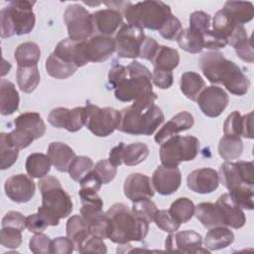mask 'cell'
Masks as SVG:
<instances>
[{
    "label": "cell",
    "instance_id": "cell-1",
    "mask_svg": "<svg viewBox=\"0 0 254 254\" xmlns=\"http://www.w3.org/2000/svg\"><path fill=\"white\" fill-rule=\"evenodd\" d=\"M108 83L114 90L115 98L122 102L146 109L155 104L157 94L153 91L152 73L147 66L137 61L127 66L116 64L108 72Z\"/></svg>",
    "mask_w": 254,
    "mask_h": 254
},
{
    "label": "cell",
    "instance_id": "cell-2",
    "mask_svg": "<svg viewBox=\"0 0 254 254\" xmlns=\"http://www.w3.org/2000/svg\"><path fill=\"white\" fill-rule=\"evenodd\" d=\"M203 75L211 83H221L232 94L242 96L247 93L250 81L242 69L217 51L202 54L198 60Z\"/></svg>",
    "mask_w": 254,
    "mask_h": 254
},
{
    "label": "cell",
    "instance_id": "cell-3",
    "mask_svg": "<svg viewBox=\"0 0 254 254\" xmlns=\"http://www.w3.org/2000/svg\"><path fill=\"white\" fill-rule=\"evenodd\" d=\"M108 218L107 239L117 244L142 241L149 231V222L138 217L124 203H114L106 211Z\"/></svg>",
    "mask_w": 254,
    "mask_h": 254
},
{
    "label": "cell",
    "instance_id": "cell-4",
    "mask_svg": "<svg viewBox=\"0 0 254 254\" xmlns=\"http://www.w3.org/2000/svg\"><path fill=\"white\" fill-rule=\"evenodd\" d=\"M38 187L42 194V205L38 208V212L45 218L49 226L59 225L60 219L67 217L73 209L69 194L54 176L39 179Z\"/></svg>",
    "mask_w": 254,
    "mask_h": 254
},
{
    "label": "cell",
    "instance_id": "cell-5",
    "mask_svg": "<svg viewBox=\"0 0 254 254\" xmlns=\"http://www.w3.org/2000/svg\"><path fill=\"white\" fill-rule=\"evenodd\" d=\"M36 1L15 0L10 1L0 12L1 38H9L13 35H26L32 32L36 24L33 6Z\"/></svg>",
    "mask_w": 254,
    "mask_h": 254
},
{
    "label": "cell",
    "instance_id": "cell-6",
    "mask_svg": "<svg viewBox=\"0 0 254 254\" xmlns=\"http://www.w3.org/2000/svg\"><path fill=\"white\" fill-rule=\"evenodd\" d=\"M165 116L162 109L156 104L146 109L133 105L120 111V122L117 130L130 135H152L164 122Z\"/></svg>",
    "mask_w": 254,
    "mask_h": 254
},
{
    "label": "cell",
    "instance_id": "cell-7",
    "mask_svg": "<svg viewBox=\"0 0 254 254\" xmlns=\"http://www.w3.org/2000/svg\"><path fill=\"white\" fill-rule=\"evenodd\" d=\"M127 24L159 31L165 22L173 15L171 7L162 1L146 0L130 4L122 14Z\"/></svg>",
    "mask_w": 254,
    "mask_h": 254
},
{
    "label": "cell",
    "instance_id": "cell-8",
    "mask_svg": "<svg viewBox=\"0 0 254 254\" xmlns=\"http://www.w3.org/2000/svg\"><path fill=\"white\" fill-rule=\"evenodd\" d=\"M198 151L199 141L196 137L176 135L161 144L160 160L163 166L176 168L182 162L192 161Z\"/></svg>",
    "mask_w": 254,
    "mask_h": 254
},
{
    "label": "cell",
    "instance_id": "cell-9",
    "mask_svg": "<svg viewBox=\"0 0 254 254\" xmlns=\"http://www.w3.org/2000/svg\"><path fill=\"white\" fill-rule=\"evenodd\" d=\"M15 129L8 133L9 139L14 146L19 149H25L31 143L43 137L46 132V125L38 112H24L14 119Z\"/></svg>",
    "mask_w": 254,
    "mask_h": 254
},
{
    "label": "cell",
    "instance_id": "cell-10",
    "mask_svg": "<svg viewBox=\"0 0 254 254\" xmlns=\"http://www.w3.org/2000/svg\"><path fill=\"white\" fill-rule=\"evenodd\" d=\"M85 127L97 137L111 135L120 122V111L113 107H99L86 101Z\"/></svg>",
    "mask_w": 254,
    "mask_h": 254
},
{
    "label": "cell",
    "instance_id": "cell-11",
    "mask_svg": "<svg viewBox=\"0 0 254 254\" xmlns=\"http://www.w3.org/2000/svg\"><path fill=\"white\" fill-rule=\"evenodd\" d=\"M68 39L81 42L89 39L94 34L91 14L79 4H70L64 13Z\"/></svg>",
    "mask_w": 254,
    "mask_h": 254
},
{
    "label": "cell",
    "instance_id": "cell-12",
    "mask_svg": "<svg viewBox=\"0 0 254 254\" xmlns=\"http://www.w3.org/2000/svg\"><path fill=\"white\" fill-rule=\"evenodd\" d=\"M145 38L144 29L123 23L114 38L118 57L123 59L138 58Z\"/></svg>",
    "mask_w": 254,
    "mask_h": 254
},
{
    "label": "cell",
    "instance_id": "cell-13",
    "mask_svg": "<svg viewBox=\"0 0 254 254\" xmlns=\"http://www.w3.org/2000/svg\"><path fill=\"white\" fill-rule=\"evenodd\" d=\"M79 43L85 64L105 62L116 51L114 39L107 36L96 34Z\"/></svg>",
    "mask_w": 254,
    "mask_h": 254
},
{
    "label": "cell",
    "instance_id": "cell-14",
    "mask_svg": "<svg viewBox=\"0 0 254 254\" xmlns=\"http://www.w3.org/2000/svg\"><path fill=\"white\" fill-rule=\"evenodd\" d=\"M85 106H77L72 109L57 107L49 113L48 121L53 127L64 128L68 132H77L85 125Z\"/></svg>",
    "mask_w": 254,
    "mask_h": 254
},
{
    "label": "cell",
    "instance_id": "cell-15",
    "mask_svg": "<svg viewBox=\"0 0 254 254\" xmlns=\"http://www.w3.org/2000/svg\"><path fill=\"white\" fill-rule=\"evenodd\" d=\"M165 249L170 252L181 253H209V250L202 248L200 234L193 230L170 233L165 240Z\"/></svg>",
    "mask_w": 254,
    "mask_h": 254
},
{
    "label": "cell",
    "instance_id": "cell-16",
    "mask_svg": "<svg viewBox=\"0 0 254 254\" xmlns=\"http://www.w3.org/2000/svg\"><path fill=\"white\" fill-rule=\"evenodd\" d=\"M201 112L207 117H217L226 108L229 97L224 89L216 85L205 86L196 98Z\"/></svg>",
    "mask_w": 254,
    "mask_h": 254
},
{
    "label": "cell",
    "instance_id": "cell-17",
    "mask_svg": "<svg viewBox=\"0 0 254 254\" xmlns=\"http://www.w3.org/2000/svg\"><path fill=\"white\" fill-rule=\"evenodd\" d=\"M5 193L12 201L25 203L31 200L36 191V185L33 178L24 174L9 177L4 185Z\"/></svg>",
    "mask_w": 254,
    "mask_h": 254
},
{
    "label": "cell",
    "instance_id": "cell-18",
    "mask_svg": "<svg viewBox=\"0 0 254 254\" xmlns=\"http://www.w3.org/2000/svg\"><path fill=\"white\" fill-rule=\"evenodd\" d=\"M151 181L157 192L162 195H170L176 192L181 187V171L178 167L170 168L161 165L154 171Z\"/></svg>",
    "mask_w": 254,
    "mask_h": 254
},
{
    "label": "cell",
    "instance_id": "cell-19",
    "mask_svg": "<svg viewBox=\"0 0 254 254\" xmlns=\"http://www.w3.org/2000/svg\"><path fill=\"white\" fill-rule=\"evenodd\" d=\"M188 188L193 192L206 194L214 191L219 186L218 173L211 168H200L190 172L187 178Z\"/></svg>",
    "mask_w": 254,
    "mask_h": 254
},
{
    "label": "cell",
    "instance_id": "cell-20",
    "mask_svg": "<svg viewBox=\"0 0 254 254\" xmlns=\"http://www.w3.org/2000/svg\"><path fill=\"white\" fill-rule=\"evenodd\" d=\"M123 190L125 196L132 202L142 198H151L155 194L151 179L141 173L130 174L125 179Z\"/></svg>",
    "mask_w": 254,
    "mask_h": 254
},
{
    "label": "cell",
    "instance_id": "cell-21",
    "mask_svg": "<svg viewBox=\"0 0 254 254\" xmlns=\"http://www.w3.org/2000/svg\"><path fill=\"white\" fill-rule=\"evenodd\" d=\"M94 33L111 37L123 25V15L116 9L106 8L91 14Z\"/></svg>",
    "mask_w": 254,
    "mask_h": 254
},
{
    "label": "cell",
    "instance_id": "cell-22",
    "mask_svg": "<svg viewBox=\"0 0 254 254\" xmlns=\"http://www.w3.org/2000/svg\"><path fill=\"white\" fill-rule=\"evenodd\" d=\"M215 203L221 213L224 226L234 229H239L244 226L246 216L242 208L235 202L229 193H222Z\"/></svg>",
    "mask_w": 254,
    "mask_h": 254
},
{
    "label": "cell",
    "instance_id": "cell-23",
    "mask_svg": "<svg viewBox=\"0 0 254 254\" xmlns=\"http://www.w3.org/2000/svg\"><path fill=\"white\" fill-rule=\"evenodd\" d=\"M193 123L192 114L188 111H181L163 125L155 135V141L157 144H162L169 138L178 135V133L190 129Z\"/></svg>",
    "mask_w": 254,
    "mask_h": 254
},
{
    "label": "cell",
    "instance_id": "cell-24",
    "mask_svg": "<svg viewBox=\"0 0 254 254\" xmlns=\"http://www.w3.org/2000/svg\"><path fill=\"white\" fill-rule=\"evenodd\" d=\"M47 155L55 169L62 173L67 172L70 163L76 156L74 151L63 142H52L48 147Z\"/></svg>",
    "mask_w": 254,
    "mask_h": 254
},
{
    "label": "cell",
    "instance_id": "cell-25",
    "mask_svg": "<svg viewBox=\"0 0 254 254\" xmlns=\"http://www.w3.org/2000/svg\"><path fill=\"white\" fill-rule=\"evenodd\" d=\"M208 229L203 240V244L207 250H220L233 243L234 233L227 226L219 225Z\"/></svg>",
    "mask_w": 254,
    "mask_h": 254
},
{
    "label": "cell",
    "instance_id": "cell-26",
    "mask_svg": "<svg viewBox=\"0 0 254 254\" xmlns=\"http://www.w3.org/2000/svg\"><path fill=\"white\" fill-rule=\"evenodd\" d=\"M66 236L72 240L75 250L78 252L84 242L92 235L86 221L81 215H72L67 219Z\"/></svg>",
    "mask_w": 254,
    "mask_h": 254
},
{
    "label": "cell",
    "instance_id": "cell-27",
    "mask_svg": "<svg viewBox=\"0 0 254 254\" xmlns=\"http://www.w3.org/2000/svg\"><path fill=\"white\" fill-rule=\"evenodd\" d=\"M20 103L19 93L13 82L7 79L0 81V112L7 116L18 110Z\"/></svg>",
    "mask_w": 254,
    "mask_h": 254
},
{
    "label": "cell",
    "instance_id": "cell-28",
    "mask_svg": "<svg viewBox=\"0 0 254 254\" xmlns=\"http://www.w3.org/2000/svg\"><path fill=\"white\" fill-rule=\"evenodd\" d=\"M194 215L197 220L206 228L224 225L221 213L216 203L200 202L195 206Z\"/></svg>",
    "mask_w": 254,
    "mask_h": 254
},
{
    "label": "cell",
    "instance_id": "cell-29",
    "mask_svg": "<svg viewBox=\"0 0 254 254\" xmlns=\"http://www.w3.org/2000/svg\"><path fill=\"white\" fill-rule=\"evenodd\" d=\"M41 58L40 47L34 42H25L20 44L15 52L14 59L18 66L37 65Z\"/></svg>",
    "mask_w": 254,
    "mask_h": 254
},
{
    "label": "cell",
    "instance_id": "cell-30",
    "mask_svg": "<svg viewBox=\"0 0 254 254\" xmlns=\"http://www.w3.org/2000/svg\"><path fill=\"white\" fill-rule=\"evenodd\" d=\"M45 67L49 75L58 79H64L71 76L78 68L75 64L60 59L54 53L47 58Z\"/></svg>",
    "mask_w": 254,
    "mask_h": 254
},
{
    "label": "cell",
    "instance_id": "cell-31",
    "mask_svg": "<svg viewBox=\"0 0 254 254\" xmlns=\"http://www.w3.org/2000/svg\"><path fill=\"white\" fill-rule=\"evenodd\" d=\"M239 26L241 25L236 23L223 8L215 13L212 20V30L225 39L227 45Z\"/></svg>",
    "mask_w": 254,
    "mask_h": 254
},
{
    "label": "cell",
    "instance_id": "cell-32",
    "mask_svg": "<svg viewBox=\"0 0 254 254\" xmlns=\"http://www.w3.org/2000/svg\"><path fill=\"white\" fill-rule=\"evenodd\" d=\"M205 87L202 77L194 71H186L181 75L180 88L186 97L195 101L200 91Z\"/></svg>",
    "mask_w": 254,
    "mask_h": 254
},
{
    "label": "cell",
    "instance_id": "cell-33",
    "mask_svg": "<svg viewBox=\"0 0 254 254\" xmlns=\"http://www.w3.org/2000/svg\"><path fill=\"white\" fill-rule=\"evenodd\" d=\"M52 162L48 155L43 153H32L27 157L25 167L27 174L34 179H42L51 171Z\"/></svg>",
    "mask_w": 254,
    "mask_h": 254
},
{
    "label": "cell",
    "instance_id": "cell-34",
    "mask_svg": "<svg viewBox=\"0 0 254 254\" xmlns=\"http://www.w3.org/2000/svg\"><path fill=\"white\" fill-rule=\"evenodd\" d=\"M16 79L19 88L23 92H33L39 85L41 79L38 66H18L16 71Z\"/></svg>",
    "mask_w": 254,
    "mask_h": 254
},
{
    "label": "cell",
    "instance_id": "cell-35",
    "mask_svg": "<svg viewBox=\"0 0 254 254\" xmlns=\"http://www.w3.org/2000/svg\"><path fill=\"white\" fill-rule=\"evenodd\" d=\"M223 9L240 25L250 22L254 17V7L251 2L227 1L225 2Z\"/></svg>",
    "mask_w": 254,
    "mask_h": 254
},
{
    "label": "cell",
    "instance_id": "cell-36",
    "mask_svg": "<svg viewBox=\"0 0 254 254\" xmlns=\"http://www.w3.org/2000/svg\"><path fill=\"white\" fill-rule=\"evenodd\" d=\"M151 63L153 64L154 68L172 71L180 64V55L176 49L160 45Z\"/></svg>",
    "mask_w": 254,
    "mask_h": 254
},
{
    "label": "cell",
    "instance_id": "cell-37",
    "mask_svg": "<svg viewBox=\"0 0 254 254\" xmlns=\"http://www.w3.org/2000/svg\"><path fill=\"white\" fill-rule=\"evenodd\" d=\"M218 154L224 161L238 159L243 151V142L240 137L224 135L218 143Z\"/></svg>",
    "mask_w": 254,
    "mask_h": 254
},
{
    "label": "cell",
    "instance_id": "cell-38",
    "mask_svg": "<svg viewBox=\"0 0 254 254\" xmlns=\"http://www.w3.org/2000/svg\"><path fill=\"white\" fill-rule=\"evenodd\" d=\"M171 216L180 224L186 223L194 215L195 205L188 197H179L172 202L168 209Z\"/></svg>",
    "mask_w": 254,
    "mask_h": 254
},
{
    "label": "cell",
    "instance_id": "cell-39",
    "mask_svg": "<svg viewBox=\"0 0 254 254\" xmlns=\"http://www.w3.org/2000/svg\"><path fill=\"white\" fill-rule=\"evenodd\" d=\"M177 42L182 50L190 54H198L204 49L203 36L190 28L182 31Z\"/></svg>",
    "mask_w": 254,
    "mask_h": 254
},
{
    "label": "cell",
    "instance_id": "cell-40",
    "mask_svg": "<svg viewBox=\"0 0 254 254\" xmlns=\"http://www.w3.org/2000/svg\"><path fill=\"white\" fill-rule=\"evenodd\" d=\"M149 156V148L145 143L136 142L124 145L122 151V164L126 166H136L144 162Z\"/></svg>",
    "mask_w": 254,
    "mask_h": 254
},
{
    "label": "cell",
    "instance_id": "cell-41",
    "mask_svg": "<svg viewBox=\"0 0 254 254\" xmlns=\"http://www.w3.org/2000/svg\"><path fill=\"white\" fill-rule=\"evenodd\" d=\"M218 176L219 183H221L228 190H231L232 189L244 184L236 164L232 163L231 161H225L220 165Z\"/></svg>",
    "mask_w": 254,
    "mask_h": 254
},
{
    "label": "cell",
    "instance_id": "cell-42",
    "mask_svg": "<svg viewBox=\"0 0 254 254\" xmlns=\"http://www.w3.org/2000/svg\"><path fill=\"white\" fill-rule=\"evenodd\" d=\"M19 156V149L9 139L8 133L0 134V168L6 170L12 167Z\"/></svg>",
    "mask_w": 254,
    "mask_h": 254
},
{
    "label": "cell",
    "instance_id": "cell-43",
    "mask_svg": "<svg viewBox=\"0 0 254 254\" xmlns=\"http://www.w3.org/2000/svg\"><path fill=\"white\" fill-rule=\"evenodd\" d=\"M94 167L93 161L86 156H75L70 163L67 173L75 182H80Z\"/></svg>",
    "mask_w": 254,
    "mask_h": 254
},
{
    "label": "cell",
    "instance_id": "cell-44",
    "mask_svg": "<svg viewBox=\"0 0 254 254\" xmlns=\"http://www.w3.org/2000/svg\"><path fill=\"white\" fill-rule=\"evenodd\" d=\"M253 187L249 185H240L231 190H229V194L232 196V198L235 200V202L242 208L247 210H252L254 207L253 197Z\"/></svg>",
    "mask_w": 254,
    "mask_h": 254
},
{
    "label": "cell",
    "instance_id": "cell-45",
    "mask_svg": "<svg viewBox=\"0 0 254 254\" xmlns=\"http://www.w3.org/2000/svg\"><path fill=\"white\" fill-rule=\"evenodd\" d=\"M132 211L140 218L151 223L154 219V215L158 210L157 205L151 198H142L136 201H133Z\"/></svg>",
    "mask_w": 254,
    "mask_h": 254
},
{
    "label": "cell",
    "instance_id": "cell-46",
    "mask_svg": "<svg viewBox=\"0 0 254 254\" xmlns=\"http://www.w3.org/2000/svg\"><path fill=\"white\" fill-rule=\"evenodd\" d=\"M153 221L156 225L163 231L168 233H173L178 231L181 224L178 223L169 213V210L158 209L154 215Z\"/></svg>",
    "mask_w": 254,
    "mask_h": 254
},
{
    "label": "cell",
    "instance_id": "cell-47",
    "mask_svg": "<svg viewBox=\"0 0 254 254\" xmlns=\"http://www.w3.org/2000/svg\"><path fill=\"white\" fill-rule=\"evenodd\" d=\"M0 241L3 247L16 249L22 244V230L14 227H2Z\"/></svg>",
    "mask_w": 254,
    "mask_h": 254
},
{
    "label": "cell",
    "instance_id": "cell-48",
    "mask_svg": "<svg viewBox=\"0 0 254 254\" xmlns=\"http://www.w3.org/2000/svg\"><path fill=\"white\" fill-rule=\"evenodd\" d=\"M210 16L203 11H194L190 16V29L204 36L209 30Z\"/></svg>",
    "mask_w": 254,
    "mask_h": 254
},
{
    "label": "cell",
    "instance_id": "cell-49",
    "mask_svg": "<svg viewBox=\"0 0 254 254\" xmlns=\"http://www.w3.org/2000/svg\"><path fill=\"white\" fill-rule=\"evenodd\" d=\"M182 31H183V27H182L181 21L177 17L172 15L165 22V24L160 28L158 32L164 39L168 41H174V40L177 41Z\"/></svg>",
    "mask_w": 254,
    "mask_h": 254
},
{
    "label": "cell",
    "instance_id": "cell-50",
    "mask_svg": "<svg viewBox=\"0 0 254 254\" xmlns=\"http://www.w3.org/2000/svg\"><path fill=\"white\" fill-rule=\"evenodd\" d=\"M93 171L100 178L102 184L107 185L115 178L117 174V167L113 166L108 159H103L94 165Z\"/></svg>",
    "mask_w": 254,
    "mask_h": 254
},
{
    "label": "cell",
    "instance_id": "cell-51",
    "mask_svg": "<svg viewBox=\"0 0 254 254\" xmlns=\"http://www.w3.org/2000/svg\"><path fill=\"white\" fill-rule=\"evenodd\" d=\"M223 134L228 136H242V115L238 111L231 112L223 123Z\"/></svg>",
    "mask_w": 254,
    "mask_h": 254
},
{
    "label": "cell",
    "instance_id": "cell-52",
    "mask_svg": "<svg viewBox=\"0 0 254 254\" xmlns=\"http://www.w3.org/2000/svg\"><path fill=\"white\" fill-rule=\"evenodd\" d=\"M52 239L43 232L35 233L29 240V248L35 254L51 253Z\"/></svg>",
    "mask_w": 254,
    "mask_h": 254
},
{
    "label": "cell",
    "instance_id": "cell-53",
    "mask_svg": "<svg viewBox=\"0 0 254 254\" xmlns=\"http://www.w3.org/2000/svg\"><path fill=\"white\" fill-rule=\"evenodd\" d=\"M152 82L161 89H168L174 82V75L171 70L154 68L152 73Z\"/></svg>",
    "mask_w": 254,
    "mask_h": 254
},
{
    "label": "cell",
    "instance_id": "cell-54",
    "mask_svg": "<svg viewBox=\"0 0 254 254\" xmlns=\"http://www.w3.org/2000/svg\"><path fill=\"white\" fill-rule=\"evenodd\" d=\"M2 227H14L20 230H24L26 228V217L19 211L11 210L7 212L2 218L1 222Z\"/></svg>",
    "mask_w": 254,
    "mask_h": 254
},
{
    "label": "cell",
    "instance_id": "cell-55",
    "mask_svg": "<svg viewBox=\"0 0 254 254\" xmlns=\"http://www.w3.org/2000/svg\"><path fill=\"white\" fill-rule=\"evenodd\" d=\"M237 57L242 60L243 62L252 64L254 61V56H253V48H252V42L251 38H247L239 43H237L233 47Z\"/></svg>",
    "mask_w": 254,
    "mask_h": 254
},
{
    "label": "cell",
    "instance_id": "cell-56",
    "mask_svg": "<svg viewBox=\"0 0 254 254\" xmlns=\"http://www.w3.org/2000/svg\"><path fill=\"white\" fill-rule=\"evenodd\" d=\"M74 244L71 239L67 236H60L56 237L52 240L51 245V253L56 254H70L74 250Z\"/></svg>",
    "mask_w": 254,
    "mask_h": 254
},
{
    "label": "cell",
    "instance_id": "cell-57",
    "mask_svg": "<svg viewBox=\"0 0 254 254\" xmlns=\"http://www.w3.org/2000/svg\"><path fill=\"white\" fill-rule=\"evenodd\" d=\"M79 253H87V252H93V253H106L107 248L102 238H99L97 236L91 235L82 245Z\"/></svg>",
    "mask_w": 254,
    "mask_h": 254
},
{
    "label": "cell",
    "instance_id": "cell-58",
    "mask_svg": "<svg viewBox=\"0 0 254 254\" xmlns=\"http://www.w3.org/2000/svg\"><path fill=\"white\" fill-rule=\"evenodd\" d=\"M49 226L45 218L39 213H33L26 217V228L32 233H40Z\"/></svg>",
    "mask_w": 254,
    "mask_h": 254
},
{
    "label": "cell",
    "instance_id": "cell-59",
    "mask_svg": "<svg viewBox=\"0 0 254 254\" xmlns=\"http://www.w3.org/2000/svg\"><path fill=\"white\" fill-rule=\"evenodd\" d=\"M159 47H160V45L157 43V41L154 38L146 36V38L144 40V43H143V45L141 47V50H140L139 58L144 59V60L149 61V62H152V60L155 57Z\"/></svg>",
    "mask_w": 254,
    "mask_h": 254
},
{
    "label": "cell",
    "instance_id": "cell-60",
    "mask_svg": "<svg viewBox=\"0 0 254 254\" xmlns=\"http://www.w3.org/2000/svg\"><path fill=\"white\" fill-rule=\"evenodd\" d=\"M241 179L244 184L254 186V174H253V162L252 161H238L235 163Z\"/></svg>",
    "mask_w": 254,
    "mask_h": 254
},
{
    "label": "cell",
    "instance_id": "cell-61",
    "mask_svg": "<svg viewBox=\"0 0 254 254\" xmlns=\"http://www.w3.org/2000/svg\"><path fill=\"white\" fill-rule=\"evenodd\" d=\"M80 188H86L91 189L95 191H98L101 189V186L103 185L100 178L97 176V174L93 171V169L79 182Z\"/></svg>",
    "mask_w": 254,
    "mask_h": 254
},
{
    "label": "cell",
    "instance_id": "cell-62",
    "mask_svg": "<svg viewBox=\"0 0 254 254\" xmlns=\"http://www.w3.org/2000/svg\"><path fill=\"white\" fill-rule=\"evenodd\" d=\"M252 112L242 116V137L247 139L253 138V118Z\"/></svg>",
    "mask_w": 254,
    "mask_h": 254
},
{
    "label": "cell",
    "instance_id": "cell-63",
    "mask_svg": "<svg viewBox=\"0 0 254 254\" xmlns=\"http://www.w3.org/2000/svg\"><path fill=\"white\" fill-rule=\"evenodd\" d=\"M124 145L125 144L123 142H120L118 145L113 147L109 152L108 160L115 167H119L120 165H122V151Z\"/></svg>",
    "mask_w": 254,
    "mask_h": 254
}]
</instances>
